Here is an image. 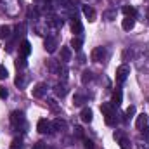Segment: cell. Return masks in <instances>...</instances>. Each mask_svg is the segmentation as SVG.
<instances>
[{
  "label": "cell",
  "instance_id": "cell-1",
  "mask_svg": "<svg viewBox=\"0 0 149 149\" xmlns=\"http://www.w3.org/2000/svg\"><path fill=\"white\" fill-rule=\"evenodd\" d=\"M10 123L16 130H19L21 127H26V121H24V113L23 111H12L10 113Z\"/></svg>",
  "mask_w": 149,
  "mask_h": 149
},
{
  "label": "cell",
  "instance_id": "cell-2",
  "mask_svg": "<svg viewBox=\"0 0 149 149\" xmlns=\"http://www.w3.org/2000/svg\"><path fill=\"white\" fill-rule=\"evenodd\" d=\"M113 137H114V141H118V144H120V148H121V149H130V148H132L130 141L125 137V134H123L121 130H116V132L113 134Z\"/></svg>",
  "mask_w": 149,
  "mask_h": 149
},
{
  "label": "cell",
  "instance_id": "cell-3",
  "mask_svg": "<svg viewBox=\"0 0 149 149\" xmlns=\"http://www.w3.org/2000/svg\"><path fill=\"white\" fill-rule=\"evenodd\" d=\"M106 47H95L94 50H92V54H90V59L94 61V63H102L104 59H106Z\"/></svg>",
  "mask_w": 149,
  "mask_h": 149
},
{
  "label": "cell",
  "instance_id": "cell-4",
  "mask_svg": "<svg viewBox=\"0 0 149 149\" xmlns=\"http://www.w3.org/2000/svg\"><path fill=\"white\" fill-rule=\"evenodd\" d=\"M128 74H130V68H128L127 64L118 66V68H116V81H118V83H125V80L128 78Z\"/></svg>",
  "mask_w": 149,
  "mask_h": 149
},
{
  "label": "cell",
  "instance_id": "cell-5",
  "mask_svg": "<svg viewBox=\"0 0 149 149\" xmlns=\"http://www.w3.org/2000/svg\"><path fill=\"white\" fill-rule=\"evenodd\" d=\"M37 130L40 134H54V128H52V123L45 118L38 120V125H37Z\"/></svg>",
  "mask_w": 149,
  "mask_h": 149
},
{
  "label": "cell",
  "instance_id": "cell-6",
  "mask_svg": "<svg viewBox=\"0 0 149 149\" xmlns=\"http://www.w3.org/2000/svg\"><path fill=\"white\" fill-rule=\"evenodd\" d=\"M23 31H24V24H21V26H17V28H16V33L12 35V38H10V42L7 43V49H5L7 52H12V50H14V45H16V42H17V38H19V35H24Z\"/></svg>",
  "mask_w": 149,
  "mask_h": 149
},
{
  "label": "cell",
  "instance_id": "cell-7",
  "mask_svg": "<svg viewBox=\"0 0 149 149\" xmlns=\"http://www.w3.org/2000/svg\"><path fill=\"white\" fill-rule=\"evenodd\" d=\"M71 31H73L76 37H80V35L83 33V24H81V21L76 17V14L71 17Z\"/></svg>",
  "mask_w": 149,
  "mask_h": 149
},
{
  "label": "cell",
  "instance_id": "cell-8",
  "mask_svg": "<svg viewBox=\"0 0 149 149\" xmlns=\"http://www.w3.org/2000/svg\"><path fill=\"white\" fill-rule=\"evenodd\" d=\"M45 92H47V85H45V83H37V85L31 88V95H33V97H37V99L43 97V95H45Z\"/></svg>",
  "mask_w": 149,
  "mask_h": 149
},
{
  "label": "cell",
  "instance_id": "cell-9",
  "mask_svg": "<svg viewBox=\"0 0 149 149\" xmlns=\"http://www.w3.org/2000/svg\"><path fill=\"white\" fill-rule=\"evenodd\" d=\"M43 45H45V50H47L49 54H52V52L56 50V47H57V38L56 37H47Z\"/></svg>",
  "mask_w": 149,
  "mask_h": 149
},
{
  "label": "cell",
  "instance_id": "cell-10",
  "mask_svg": "<svg viewBox=\"0 0 149 149\" xmlns=\"http://www.w3.org/2000/svg\"><path fill=\"white\" fill-rule=\"evenodd\" d=\"M81 10H83V16H85L90 23H92V21H95V16H97V14H95V10H94V7H92V5H83V9H81Z\"/></svg>",
  "mask_w": 149,
  "mask_h": 149
},
{
  "label": "cell",
  "instance_id": "cell-11",
  "mask_svg": "<svg viewBox=\"0 0 149 149\" xmlns=\"http://www.w3.org/2000/svg\"><path fill=\"white\" fill-rule=\"evenodd\" d=\"M19 52H21L23 57H28V56L31 54V43H30L28 40H23L21 45H19Z\"/></svg>",
  "mask_w": 149,
  "mask_h": 149
},
{
  "label": "cell",
  "instance_id": "cell-12",
  "mask_svg": "<svg viewBox=\"0 0 149 149\" xmlns=\"http://www.w3.org/2000/svg\"><path fill=\"white\" fill-rule=\"evenodd\" d=\"M148 121H149V116L146 114V113H141V114L135 118V127L141 130V128H144V127L148 125Z\"/></svg>",
  "mask_w": 149,
  "mask_h": 149
},
{
  "label": "cell",
  "instance_id": "cell-13",
  "mask_svg": "<svg viewBox=\"0 0 149 149\" xmlns=\"http://www.w3.org/2000/svg\"><path fill=\"white\" fill-rule=\"evenodd\" d=\"M80 118H81V121H83V123H90V121H92V118H94V113H92L90 108H83L81 113H80Z\"/></svg>",
  "mask_w": 149,
  "mask_h": 149
},
{
  "label": "cell",
  "instance_id": "cell-14",
  "mask_svg": "<svg viewBox=\"0 0 149 149\" xmlns=\"http://www.w3.org/2000/svg\"><path fill=\"white\" fill-rule=\"evenodd\" d=\"M121 99H123V94H121V88H116L113 92V97H111V104L114 108H118L121 104Z\"/></svg>",
  "mask_w": 149,
  "mask_h": 149
},
{
  "label": "cell",
  "instance_id": "cell-15",
  "mask_svg": "<svg viewBox=\"0 0 149 149\" xmlns=\"http://www.w3.org/2000/svg\"><path fill=\"white\" fill-rule=\"evenodd\" d=\"M47 66H49L50 73H54V74H57L61 71V63L56 61V59H49V61H47Z\"/></svg>",
  "mask_w": 149,
  "mask_h": 149
},
{
  "label": "cell",
  "instance_id": "cell-16",
  "mask_svg": "<svg viewBox=\"0 0 149 149\" xmlns=\"http://www.w3.org/2000/svg\"><path fill=\"white\" fill-rule=\"evenodd\" d=\"M134 26H135V17H127V16H125L123 23H121V28H123L125 31H130V30H134Z\"/></svg>",
  "mask_w": 149,
  "mask_h": 149
},
{
  "label": "cell",
  "instance_id": "cell-17",
  "mask_svg": "<svg viewBox=\"0 0 149 149\" xmlns=\"http://www.w3.org/2000/svg\"><path fill=\"white\" fill-rule=\"evenodd\" d=\"M54 92H56L57 97H64V95L68 94V85H66V83H59V85L54 87Z\"/></svg>",
  "mask_w": 149,
  "mask_h": 149
},
{
  "label": "cell",
  "instance_id": "cell-18",
  "mask_svg": "<svg viewBox=\"0 0 149 149\" xmlns=\"http://www.w3.org/2000/svg\"><path fill=\"white\" fill-rule=\"evenodd\" d=\"M101 111L104 116H108V114H111V113H116V108L113 106L111 102H104V104H101Z\"/></svg>",
  "mask_w": 149,
  "mask_h": 149
},
{
  "label": "cell",
  "instance_id": "cell-19",
  "mask_svg": "<svg viewBox=\"0 0 149 149\" xmlns=\"http://www.w3.org/2000/svg\"><path fill=\"white\" fill-rule=\"evenodd\" d=\"M116 14H118L116 9H108V10L102 12V19H106V21H114V19H116Z\"/></svg>",
  "mask_w": 149,
  "mask_h": 149
},
{
  "label": "cell",
  "instance_id": "cell-20",
  "mask_svg": "<svg viewBox=\"0 0 149 149\" xmlns=\"http://www.w3.org/2000/svg\"><path fill=\"white\" fill-rule=\"evenodd\" d=\"M71 59V49L70 47H63L61 49V61L63 63H68Z\"/></svg>",
  "mask_w": 149,
  "mask_h": 149
},
{
  "label": "cell",
  "instance_id": "cell-21",
  "mask_svg": "<svg viewBox=\"0 0 149 149\" xmlns=\"http://www.w3.org/2000/svg\"><path fill=\"white\" fill-rule=\"evenodd\" d=\"M104 120H106V125H109V127H114V125L118 123V114H116V113H111V114L104 116Z\"/></svg>",
  "mask_w": 149,
  "mask_h": 149
},
{
  "label": "cell",
  "instance_id": "cell-22",
  "mask_svg": "<svg viewBox=\"0 0 149 149\" xmlns=\"http://www.w3.org/2000/svg\"><path fill=\"white\" fill-rule=\"evenodd\" d=\"M92 80H94V73H92L90 70H85V71L81 73V83H85V85H87V83H88V81H92Z\"/></svg>",
  "mask_w": 149,
  "mask_h": 149
},
{
  "label": "cell",
  "instance_id": "cell-23",
  "mask_svg": "<svg viewBox=\"0 0 149 149\" xmlns=\"http://www.w3.org/2000/svg\"><path fill=\"white\" fill-rule=\"evenodd\" d=\"M123 14H125L127 17H135V16H137V10H135L132 5H125V7H123Z\"/></svg>",
  "mask_w": 149,
  "mask_h": 149
},
{
  "label": "cell",
  "instance_id": "cell-24",
  "mask_svg": "<svg viewBox=\"0 0 149 149\" xmlns=\"http://www.w3.org/2000/svg\"><path fill=\"white\" fill-rule=\"evenodd\" d=\"M52 128L54 130H64L66 128V121H63L61 118H57V120L52 121Z\"/></svg>",
  "mask_w": 149,
  "mask_h": 149
},
{
  "label": "cell",
  "instance_id": "cell-25",
  "mask_svg": "<svg viewBox=\"0 0 149 149\" xmlns=\"http://www.w3.org/2000/svg\"><path fill=\"white\" fill-rule=\"evenodd\" d=\"M83 102H87V97L81 95V94H74V97H73V104L74 106H83Z\"/></svg>",
  "mask_w": 149,
  "mask_h": 149
},
{
  "label": "cell",
  "instance_id": "cell-26",
  "mask_svg": "<svg viewBox=\"0 0 149 149\" xmlns=\"http://www.w3.org/2000/svg\"><path fill=\"white\" fill-rule=\"evenodd\" d=\"M81 45H83V40L80 37H73V40H71V47H73L74 50H81Z\"/></svg>",
  "mask_w": 149,
  "mask_h": 149
},
{
  "label": "cell",
  "instance_id": "cell-27",
  "mask_svg": "<svg viewBox=\"0 0 149 149\" xmlns=\"http://www.w3.org/2000/svg\"><path fill=\"white\" fill-rule=\"evenodd\" d=\"M12 30H10V26H0V38L3 40V38H10V33Z\"/></svg>",
  "mask_w": 149,
  "mask_h": 149
},
{
  "label": "cell",
  "instance_id": "cell-28",
  "mask_svg": "<svg viewBox=\"0 0 149 149\" xmlns=\"http://www.w3.org/2000/svg\"><path fill=\"white\" fill-rule=\"evenodd\" d=\"M134 114H135V106H128V108H127V111H125V120L134 118Z\"/></svg>",
  "mask_w": 149,
  "mask_h": 149
},
{
  "label": "cell",
  "instance_id": "cell-29",
  "mask_svg": "<svg viewBox=\"0 0 149 149\" xmlns=\"http://www.w3.org/2000/svg\"><path fill=\"white\" fill-rule=\"evenodd\" d=\"M23 148V141L19 139V137H16L14 141H12V144H10V149H21Z\"/></svg>",
  "mask_w": 149,
  "mask_h": 149
},
{
  "label": "cell",
  "instance_id": "cell-30",
  "mask_svg": "<svg viewBox=\"0 0 149 149\" xmlns=\"http://www.w3.org/2000/svg\"><path fill=\"white\" fill-rule=\"evenodd\" d=\"M16 66H17V70L26 68V57H23V56H21V59H17V61H16Z\"/></svg>",
  "mask_w": 149,
  "mask_h": 149
},
{
  "label": "cell",
  "instance_id": "cell-31",
  "mask_svg": "<svg viewBox=\"0 0 149 149\" xmlns=\"http://www.w3.org/2000/svg\"><path fill=\"white\" fill-rule=\"evenodd\" d=\"M7 76H9V71H7V68L0 64V80H3V78H7Z\"/></svg>",
  "mask_w": 149,
  "mask_h": 149
},
{
  "label": "cell",
  "instance_id": "cell-32",
  "mask_svg": "<svg viewBox=\"0 0 149 149\" xmlns=\"http://www.w3.org/2000/svg\"><path fill=\"white\" fill-rule=\"evenodd\" d=\"M9 97V90L5 87H0V99H7Z\"/></svg>",
  "mask_w": 149,
  "mask_h": 149
},
{
  "label": "cell",
  "instance_id": "cell-33",
  "mask_svg": "<svg viewBox=\"0 0 149 149\" xmlns=\"http://www.w3.org/2000/svg\"><path fill=\"white\" fill-rule=\"evenodd\" d=\"M141 134H142V137L146 139V141H149V127L146 125L144 128H141Z\"/></svg>",
  "mask_w": 149,
  "mask_h": 149
},
{
  "label": "cell",
  "instance_id": "cell-34",
  "mask_svg": "<svg viewBox=\"0 0 149 149\" xmlns=\"http://www.w3.org/2000/svg\"><path fill=\"white\" fill-rule=\"evenodd\" d=\"M24 83H26V80H24L21 74H17V78H16V85H17V87H23Z\"/></svg>",
  "mask_w": 149,
  "mask_h": 149
},
{
  "label": "cell",
  "instance_id": "cell-35",
  "mask_svg": "<svg viewBox=\"0 0 149 149\" xmlns=\"http://www.w3.org/2000/svg\"><path fill=\"white\" fill-rule=\"evenodd\" d=\"M83 144H85V149H95L94 142H92V141H88V139H83Z\"/></svg>",
  "mask_w": 149,
  "mask_h": 149
},
{
  "label": "cell",
  "instance_id": "cell-36",
  "mask_svg": "<svg viewBox=\"0 0 149 149\" xmlns=\"http://www.w3.org/2000/svg\"><path fill=\"white\" fill-rule=\"evenodd\" d=\"M74 135L80 137V139H83V128H81V127H76V128H74Z\"/></svg>",
  "mask_w": 149,
  "mask_h": 149
},
{
  "label": "cell",
  "instance_id": "cell-37",
  "mask_svg": "<svg viewBox=\"0 0 149 149\" xmlns=\"http://www.w3.org/2000/svg\"><path fill=\"white\" fill-rule=\"evenodd\" d=\"M35 149H45V144H43V142H37Z\"/></svg>",
  "mask_w": 149,
  "mask_h": 149
},
{
  "label": "cell",
  "instance_id": "cell-38",
  "mask_svg": "<svg viewBox=\"0 0 149 149\" xmlns=\"http://www.w3.org/2000/svg\"><path fill=\"white\" fill-rule=\"evenodd\" d=\"M45 149H54V148H45Z\"/></svg>",
  "mask_w": 149,
  "mask_h": 149
},
{
  "label": "cell",
  "instance_id": "cell-39",
  "mask_svg": "<svg viewBox=\"0 0 149 149\" xmlns=\"http://www.w3.org/2000/svg\"><path fill=\"white\" fill-rule=\"evenodd\" d=\"M148 9H149V7H148Z\"/></svg>",
  "mask_w": 149,
  "mask_h": 149
}]
</instances>
